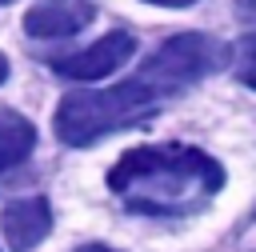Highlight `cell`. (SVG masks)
<instances>
[{
	"mask_svg": "<svg viewBox=\"0 0 256 252\" xmlns=\"http://www.w3.org/2000/svg\"><path fill=\"white\" fill-rule=\"evenodd\" d=\"M160 96L140 80H120L112 88H80V92H68L60 104H56V136L60 144L68 148H88L120 128H132L140 120H148L156 112Z\"/></svg>",
	"mask_w": 256,
	"mask_h": 252,
	"instance_id": "obj_2",
	"label": "cell"
},
{
	"mask_svg": "<svg viewBox=\"0 0 256 252\" xmlns=\"http://www.w3.org/2000/svg\"><path fill=\"white\" fill-rule=\"evenodd\" d=\"M144 4H160V8H188L196 0H144Z\"/></svg>",
	"mask_w": 256,
	"mask_h": 252,
	"instance_id": "obj_9",
	"label": "cell"
},
{
	"mask_svg": "<svg viewBox=\"0 0 256 252\" xmlns=\"http://www.w3.org/2000/svg\"><path fill=\"white\" fill-rule=\"evenodd\" d=\"M4 80H8V56L0 52V84H4Z\"/></svg>",
	"mask_w": 256,
	"mask_h": 252,
	"instance_id": "obj_12",
	"label": "cell"
},
{
	"mask_svg": "<svg viewBox=\"0 0 256 252\" xmlns=\"http://www.w3.org/2000/svg\"><path fill=\"white\" fill-rule=\"evenodd\" d=\"M0 224H4V240L12 252H32L52 232V208L44 196H24V200H12L4 208Z\"/></svg>",
	"mask_w": 256,
	"mask_h": 252,
	"instance_id": "obj_6",
	"label": "cell"
},
{
	"mask_svg": "<svg viewBox=\"0 0 256 252\" xmlns=\"http://www.w3.org/2000/svg\"><path fill=\"white\" fill-rule=\"evenodd\" d=\"M224 60H228V52H224V44H216L212 36H204V32H180V36L164 40V44L140 64L136 76L164 100V96H176V92H184L188 84L204 80L208 72H216Z\"/></svg>",
	"mask_w": 256,
	"mask_h": 252,
	"instance_id": "obj_3",
	"label": "cell"
},
{
	"mask_svg": "<svg viewBox=\"0 0 256 252\" xmlns=\"http://www.w3.org/2000/svg\"><path fill=\"white\" fill-rule=\"evenodd\" d=\"M92 16H96L92 0H36L24 12V32L36 40H64L88 28Z\"/></svg>",
	"mask_w": 256,
	"mask_h": 252,
	"instance_id": "obj_5",
	"label": "cell"
},
{
	"mask_svg": "<svg viewBox=\"0 0 256 252\" xmlns=\"http://www.w3.org/2000/svg\"><path fill=\"white\" fill-rule=\"evenodd\" d=\"M132 56H136V36L116 28L108 36H100L96 44H88V48L64 56V60H52V68L60 76H68V80H84L88 84V80H104V76L120 72Z\"/></svg>",
	"mask_w": 256,
	"mask_h": 252,
	"instance_id": "obj_4",
	"label": "cell"
},
{
	"mask_svg": "<svg viewBox=\"0 0 256 252\" xmlns=\"http://www.w3.org/2000/svg\"><path fill=\"white\" fill-rule=\"evenodd\" d=\"M0 4H12V0H0Z\"/></svg>",
	"mask_w": 256,
	"mask_h": 252,
	"instance_id": "obj_13",
	"label": "cell"
},
{
	"mask_svg": "<svg viewBox=\"0 0 256 252\" xmlns=\"http://www.w3.org/2000/svg\"><path fill=\"white\" fill-rule=\"evenodd\" d=\"M236 8H240L244 16H256V0H236Z\"/></svg>",
	"mask_w": 256,
	"mask_h": 252,
	"instance_id": "obj_10",
	"label": "cell"
},
{
	"mask_svg": "<svg viewBox=\"0 0 256 252\" xmlns=\"http://www.w3.org/2000/svg\"><path fill=\"white\" fill-rule=\"evenodd\" d=\"M108 188L132 212H188L224 188V168L188 144H144L112 164Z\"/></svg>",
	"mask_w": 256,
	"mask_h": 252,
	"instance_id": "obj_1",
	"label": "cell"
},
{
	"mask_svg": "<svg viewBox=\"0 0 256 252\" xmlns=\"http://www.w3.org/2000/svg\"><path fill=\"white\" fill-rule=\"evenodd\" d=\"M76 252H112V248H104V244H84V248H76Z\"/></svg>",
	"mask_w": 256,
	"mask_h": 252,
	"instance_id": "obj_11",
	"label": "cell"
},
{
	"mask_svg": "<svg viewBox=\"0 0 256 252\" xmlns=\"http://www.w3.org/2000/svg\"><path fill=\"white\" fill-rule=\"evenodd\" d=\"M232 68H236V80L256 88V32L240 36L236 40V52H232Z\"/></svg>",
	"mask_w": 256,
	"mask_h": 252,
	"instance_id": "obj_8",
	"label": "cell"
},
{
	"mask_svg": "<svg viewBox=\"0 0 256 252\" xmlns=\"http://www.w3.org/2000/svg\"><path fill=\"white\" fill-rule=\"evenodd\" d=\"M36 148V128L20 112H0V172L24 164Z\"/></svg>",
	"mask_w": 256,
	"mask_h": 252,
	"instance_id": "obj_7",
	"label": "cell"
}]
</instances>
